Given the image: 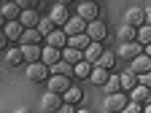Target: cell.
Returning a JSON list of instances; mask_svg holds the SVG:
<instances>
[{
  "label": "cell",
  "instance_id": "cell-29",
  "mask_svg": "<svg viewBox=\"0 0 151 113\" xmlns=\"http://www.w3.org/2000/svg\"><path fill=\"white\" fill-rule=\"evenodd\" d=\"M119 41L122 43H135V30L132 27H119Z\"/></svg>",
  "mask_w": 151,
  "mask_h": 113
},
{
  "label": "cell",
  "instance_id": "cell-24",
  "mask_svg": "<svg viewBox=\"0 0 151 113\" xmlns=\"http://www.w3.org/2000/svg\"><path fill=\"white\" fill-rule=\"evenodd\" d=\"M60 56H65L62 62H68L70 67H73V65H78V62L84 59V56H81V51H76V49H68V46H65V51H60Z\"/></svg>",
  "mask_w": 151,
  "mask_h": 113
},
{
  "label": "cell",
  "instance_id": "cell-9",
  "mask_svg": "<svg viewBox=\"0 0 151 113\" xmlns=\"http://www.w3.org/2000/svg\"><path fill=\"white\" fill-rule=\"evenodd\" d=\"M97 11H100L97 3H81V6H78V19L89 24V22H94V19H97Z\"/></svg>",
  "mask_w": 151,
  "mask_h": 113
},
{
  "label": "cell",
  "instance_id": "cell-20",
  "mask_svg": "<svg viewBox=\"0 0 151 113\" xmlns=\"http://www.w3.org/2000/svg\"><path fill=\"white\" fill-rule=\"evenodd\" d=\"M22 56H24L27 65L41 62V46H22Z\"/></svg>",
  "mask_w": 151,
  "mask_h": 113
},
{
  "label": "cell",
  "instance_id": "cell-35",
  "mask_svg": "<svg viewBox=\"0 0 151 113\" xmlns=\"http://www.w3.org/2000/svg\"><path fill=\"white\" fill-rule=\"evenodd\" d=\"M6 46H8V38H6L3 30H0V49H6Z\"/></svg>",
  "mask_w": 151,
  "mask_h": 113
},
{
  "label": "cell",
  "instance_id": "cell-31",
  "mask_svg": "<svg viewBox=\"0 0 151 113\" xmlns=\"http://www.w3.org/2000/svg\"><path fill=\"white\" fill-rule=\"evenodd\" d=\"M135 38L140 41V46H148V43H151V30H148V27H138V30H135Z\"/></svg>",
  "mask_w": 151,
  "mask_h": 113
},
{
  "label": "cell",
  "instance_id": "cell-13",
  "mask_svg": "<svg viewBox=\"0 0 151 113\" xmlns=\"http://www.w3.org/2000/svg\"><path fill=\"white\" fill-rule=\"evenodd\" d=\"M62 56H60V49H51V46H46V49H41V62L46 65V67H51V65H57Z\"/></svg>",
  "mask_w": 151,
  "mask_h": 113
},
{
  "label": "cell",
  "instance_id": "cell-25",
  "mask_svg": "<svg viewBox=\"0 0 151 113\" xmlns=\"http://www.w3.org/2000/svg\"><path fill=\"white\" fill-rule=\"evenodd\" d=\"M49 73H51V75H65V78H70V75H73V67H70L68 62H62V59H60L57 65H51V67H49Z\"/></svg>",
  "mask_w": 151,
  "mask_h": 113
},
{
  "label": "cell",
  "instance_id": "cell-16",
  "mask_svg": "<svg viewBox=\"0 0 151 113\" xmlns=\"http://www.w3.org/2000/svg\"><path fill=\"white\" fill-rule=\"evenodd\" d=\"M3 32H6V38H8V41H19V38H22V32H24V27L19 24V22H6Z\"/></svg>",
  "mask_w": 151,
  "mask_h": 113
},
{
  "label": "cell",
  "instance_id": "cell-14",
  "mask_svg": "<svg viewBox=\"0 0 151 113\" xmlns=\"http://www.w3.org/2000/svg\"><path fill=\"white\" fill-rule=\"evenodd\" d=\"M140 54H143L140 43H122V49H119V56H124V59H135Z\"/></svg>",
  "mask_w": 151,
  "mask_h": 113
},
{
  "label": "cell",
  "instance_id": "cell-38",
  "mask_svg": "<svg viewBox=\"0 0 151 113\" xmlns=\"http://www.w3.org/2000/svg\"><path fill=\"white\" fill-rule=\"evenodd\" d=\"M76 113H89V110H76Z\"/></svg>",
  "mask_w": 151,
  "mask_h": 113
},
{
  "label": "cell",
  "instance_id": "cell-10",
  "mask_svg": "<svg viewBox=\"0 0 151 113\" xmlns=\"http://www.w3.org/2000/svg\"><path fill=\"white\" fill-rule=\"evenodd\" d=\"M148 70H151V56H148V54H140V56H135V59H132V67H129V73L143 75V73H148Z\"/></svg>",
  "mask_w": 151,
  "mask_h": 113
},
{
  "label": "cell",
  "instance_id": "cell-30",
  "mask_svg": "<svg viewBox=\"0 0 151 113\" xmlns=\"http://www.w3.org/2000/svg\"><path fill=\"white\" fill-rule=\"evenodd\" d=\"M35 30L41 32V38H43V35H51V32H54V22H51V19H41Z\"/></svg>",
  "mask_w": 151,
  "mask_h": 113
},
{
  "label": "cell",
  "instance_id": "cell-4",
  "mask_svg": "<svg viewBox=\"0 0 151 113\" xmlns=\"http://www.w3.org/2000/svg\"><path fill=\"white\" fill-rule=\"evenodd\" d=\"M70 86L73 84H70V78H65V75H51V78H49V92L51 94H60V97H62Z\"/></svg>",
  "mask_w": 151,
  "mask_h": 113
},
{
  "label": "cell",
  "instance_id": "cell-1",
  "mask_svg": "<svg viewBox=\"0 0 151 113\" xmlns=\"http://www.w3.org/2000/svg\"><path fill=\"white\" fill-rule=\"evenodd\" d=\"M84 32H86V38H89L92 43H100L103 38L108 35V24H103V22H97V19H94V22H89V24H86V30H84Z\"/></svg>",
  "mask_w": 151,
  "mask_h": 113
},
{
  "label": "cell",
  "instance_id": "cell-17",
  "mask_svg": "<svg viewBox=\"0 0 151 113\" xmlns=\"http://www.w3.org/2000/svg\"><path fill=\"white\" fill-rule=\"evenodd\" d=\"M41 43V32L38 30H24L22 38H19V46H38Z\"/></svg>",
  "mask_w": 151,
  "mask_h": 113
},
{
  "label": "cell",
  "instance_id": "cell-7",
  "mask_svg": "<svg viewBox=\"0 0 151 113\" xmlns=\"http://www.w3.org/2000/svg\"><path fill=\"white\" fill-rule=\"evenodd\" d=\"M84 30H86V22H81L78 16H73V19H68V22H65V27H62L65 38H73V35H81Z\"/></svg>",
  "mask_w": 151,
  "mask_h": 113
},
{
  "label": "cell",
  "instance_id": "cell-11",
  "mask_svg": "<svg viewBox=\"0 0 151 113\" xmlns=\"http://www.w3.org/2000/svg\"><path fill=\"white\" fill-rule=\"evenodd\" d=\"M103 51H105L103 43H89V46L81 51V56H84V62H92V65H94V62L100 59V54H103Z\"/></svg>",
  "mask_w": 151,
  "mask_h": 113
},
{
  "label": "cell",
  "instance_id": "cell-6",
  "mask_svg": "<svg viewBox=\"0 0 151 113\" xmlns=\"http://www.w3.org/2000/svg\"><path fill=\"white\" fill-rule=\"evenodd\" d=\"M60 108H62V97H60V94L46 92L43 100H41V110H43V113H54V110H60Z\"/></svg>",
  "mask_w": 151,
  "mask_h": 113
},
{
  "label": "cell",
  "instance_id": "cell-27",
  "mask_svg": "<svg viewBox=\"0 0 151 113\" xmlns=\"http://www.w3.org/2000/svg\"><path fill=\"white\" fill-rule=\"evenodd\" d=\"M119 84H122L124 89H135V86H138V75L129 73V70H124V73L119 75Z\"/></svg>",
  "mask_w": 151,
  "mask_h": 113
},
{
  "label": "cell",
  "instance_id": "cell-28",
  "mask_svg": "<svg viewBox=\"0 0 151 113\" xmlns=\"http://www.w3.org/2000/svg\"><path fill=\"white\" fill-rule=\"evenodd\" d=\"M89 78H92V84H97V86H105V81H108V70H100V67H94Z\"/></svg>",
  "mask_w": 151,
  "mask_h": 113
},
{
  "label": "cell",
  "instance_id": "cell-19",
  "mask_svg": "<svg viewBox=\"0 0 151 113\" xmlns=\"http://www.w3.org/2000/svg\"><path fill=\"white\" fill-rule=\"evenodd\" d=\"M22 62H24L22 46H16V49H8V51H6V65H8V67H16V65H22Z\"/></svg>",
  "mask_w": 151,
  "mask_h": 113
},
{
  "label": "cell",
  "instance_id": "cell-3",
  "mask_svg": "<svg viewBox=\"0 0 151 113\" xmlns=\"http://www.w3.org/2000/svg\"><path fill=\"white\" fill-rule=\"evenodd\" d=\"M27 78L35 81V84L46 81V78H49V67H46L43 62H32V65H27Z\"/></svg>",
  "mask_w": 151,
  "mask_h": 113
},
{
  "label": "cell",
  "instance_id": "cell-33",
  "mask_svg": "<svg viewBox=\"0 0 151 113\" xmlns=\"http://www.w3.org/2000/svg\"><path fill=\"white\" fill-rule=\"evenodd\" d=\"M119 113H140V105H138V102H127Z\"/></svg>",
  "mask_w": 151,
  "mask_h": 113
},
{
  "label": "cell",
  "instance_id": "cell-23",
  "mask_svg": "<svg viewBox=\"0 0 151 113\" xmlns=\"http://www.w3.org/2000/svg\"><path fill=\"white\" fill-rule=\"evenodd\" d=\"M81 97H84L81 89H78V86H70V89L62 94V102H65V105H76V102H81Z\"/></svg>",
  "mask_w": 151,
  "mask_h": 113
},
{
  "label": "cell",
  "instance_id": "cell-32",
  "mask_svg": "<svg viewBox=\"0 0 151 113\" xmlns=\"http://www.w3.org/2000/svg\"><path fill=\"white\" fill-rule=\"evenodd\" d=\"M105 86H108V92H111V94H116V92L122 89V84H119V75H108Z\"/></svg>",
  "mask_w": 151,
  "mask_h": 113
},
{
  "label": "cell",
  "instance_id": "cell-26",
  "mask_svg": "<svg viewBox=\"0 0 151 113\" xmlns=\"http://www.w3.org/2000/svg\"><path fill=\"white\" fill-rule=\"evenodd\" d=\"M92 70H94V65L92 62H78V65H73V75H78V78H86V75H92Z\"/></svg>",
  "mask_w": 151,
  "mask_h": 113
},
{
  "label": "cell",
  "instance_id": "cell-5",
  "mask_svg": "<svg viewBox=\"0 0 151 113\" xmlns=\"http://www.w3.org/2000/svg\"><path fill=\"white\" fill-rule=\"evenodd\" d=\"M51 22L54 24H60V27H65V22H68V19H70V14H68V3H54L51 6Z\"/></svg>",
  "mask_w": 151,
  "mask_h": 113
},
{
  "label": "cell",
  "instance_id": "cell-15",
  "mask_svg": "<svg viewBox=\"0 0 151 113\" xmlns=\"http://www.w3.org/2000/svg\"><path fill=\"white\" fill-rule=\"evenodd\" d=\"M19 6L16 3H3V8H0V16L6 19V22H19Z\"/></svg>",
  "mask_w": 151,
  "mask_h": 113
},
{
  "label": "cell",
  "instance_id": "cell-37",
  "mask_svg": "<svg viewBox=\"0 0 151 113\" xmlns=\"http://www.w3.org/2000/svg\"><path fill=\"white\" fill-rule=\"evenodd\" d=\"M16 113H30V110H27V108H22V110H16Z\"/></svg>",
  "mask_w": 151,
  "mask_h": 113
},
{
  "label": "cell",
  "instance_id": "cell-8",
  "mask_svg": "<svg viewBox=\"0 0 151 113\" xmlns=\"http://www.w3.org/2000/svg\"><path fill=\"white\" fill-rule=\"evenodd\" d=\"M124 19H127V27H132V30H138V27L146 24V14H143V8H129Z\"/></svg>",
  "mask_w": 151,
  "mask_h": 113
},
{
  "label": "cell",
  "instance_id": "cell-22",
  "mask_svg": "<svg viewBox=\"0 0 151 113\" xmlns=\"http://www.w3.org/2000/svg\"><path fill=\"white\" fill-rule=\"evenodd\" d=\"M46 38H49V46H51V49H62V46H68V38H65L62 30H54V32L46 35Z\"/></svg>",
  "mask_w": 151,
  "mask_h": 113
},
{
  "label": "cell",
  "instance_id": "cell-21",
  "mask_svg": "<svg viewBox=\"0 0 151 113\" xmlns=\"http://www.w3.org/2000/svg\"><path fill=\"white\" fill-rule=\"evenodd\" d=\"M113 62H116V54H113V51H103V54H100V59L94 62V67H100V70H111Z\"/></svg>",
  "mask_w": 151,
  "mask_h": 113
},
{
  "label": "cell",
  "instance_id": "cell-2",
  "mask_svg": "<svg viewBox=\"0 0 151 113\" xmlns=\"http://www.w3.org/2000/svg\"><path fill=\"white\" fill-rule=\"evenodd\" d=\"M127 102H129V100H127V94H124V92H116V94H108L103 105H105V110H108V113H119Z\"/></svg>",
  "mask_w": 151,
  "mask_h": 113
},
{
  "label": "cell",
  "instance_id": "cell-18",
  "mask_svg": "<svg viewBox=\"0 0 151 113\" xmlns=\"http://www.w3.org/2000/svg\"><path fill=\"white\" fill-rule=\"evenodd\" d=\"M92 41L86 38V32H81V35H73V38H68V49H76V51H84L86 46H89Z\"/></svg>",
  "mask_w": 151,
  "mask_h": 113
},
{
  "label": "cell",
  "instance_id": "cell-12",
  "mask_svg": "<svg viewBox=\"0 0 151 113\" xmlns=\"http://www.w3.org/2000/svg\"><path fill=\"white\" fill-rule=\"evenodd\" d=\"M151 100V92H148V86H135V89H129V102H138V105H143V102H148Z\"/></svg>",
  "mask_w": 151,
  "mask_h": 113
},
{
  "label": "cell",
  "instance_id": "cell-36",
  "mask_svg": "<svg viewBox=\"0 0 151 113\" xmlns=\"http://www.w3.org/2000/svg\"><path fill=\"white\" fill-rule=\"evenodd\" d=\"M0 27H6V19H3V16H0Z\"/></svg>",
  "mask_w": 151,
  "mask_h": 113
},
{
  "label": "cell",
  "instance_id": "cell-34",
  "mask_svg": "<svg viewBox=\"0 0 151 113\" xmlns=\"http://www.w3.org/2000/svg\"><path fill=\"white\" fill-rule=\"evenodd\" d=\"M54 113H76V110H73V105H65V102H62V108L54 110Z\"/></svg>",
  "mask_w": 151,
  "mask_h": 113
}]
</instances>
